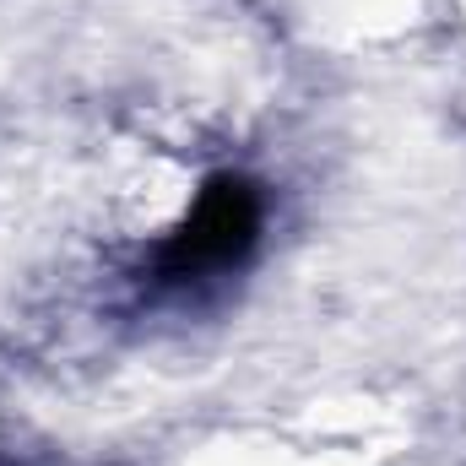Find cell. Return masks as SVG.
<instances>
[{"mask_svg": "<svg viewBox=\"0 0 466 466\" xmlns=\"http://www.w3.org/2000/svg\"><path fill=\"white\" fill-rule=\"evenodd\" d=\"M266 223V201H260V185L244 179V174H212L190 207V218L168 233L152 255V277L163 288H179V282H201V277H218L238 266Z\"/></svg>", "mask_w": 466, "mask_h": 466, "instance_id": "1", "label": "cell"}]
</instances>
